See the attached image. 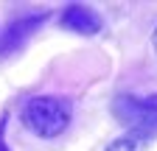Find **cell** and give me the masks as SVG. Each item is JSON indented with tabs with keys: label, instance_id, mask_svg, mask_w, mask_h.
Masks as SVG:
<instances>
[{
	"label": "cell",
	"instance_id": "cell-1",
	"mask_svg": "<svg viewBox=\"0 0 157 151\" xmlns=\"http://www.w3.org/2000/svg\"><path fill=\"white\" fill-rule=\"evenodd\" d=\"M70 101L56 95H36L23 106V123L39 137H56L70 123Z\"/></svg>",
	"mask_w": 157,
	"mask_h": 151
},
{
	"label": "cell",
	"instance_id": "cell-2",
	"mask_svg": "<svg viewBox=\"0 0 157 151\" xmlns=\"http://www.w3.org/2000/svg\"><path fill=\"white\" fill-rule=\"evenodd\" d=\"M112 115L129 129V134L140 140L157 134V95H118L112 101Z\"/></svg>",
	"mask_w": 157,
	"mask_h": 151
},
{
	"label": "cell",
	"instance_id": "cell-3",
	"mask_svg": "<svg viewBox=\"0 0 157 151\" xmlns=\"http://www.w3.org/2000/svg\"><path fill=\"white\" fill-rule=\"evenodd\" d=\"M59 25L73 31V34H82V36H93L104 28V20L98 17V11H93L90 6H67L59 17Z\"/></svg>",
	"mask_w": 157,
	"mask_h": 151
},
{
	"label": "cell",
	"instance_id": "cell-4",
	"mask_svg": "<svg viewBox=\"0 0 157 151\" xmlns=\"http://www.w3.org/2000/svg\"><path fill=\"white\" fill-rule=\"evenodd\" d=\"M143 143H146V140L135 137V134H124V137L112 140L107 151H143Z\"/></svg>",
	"mask_w": 157,
	"mask_h": 151
},
{
	"label": "cell",
	"instance_id": "cell-5",
	"mask_svg": "<svg viewBox=\"0 0 157 151\" xmlns=\"http://www.w3.org/2000/svg\"><path fill=\"white\" fill-rule=\"evenodd\" d=\"M3 134H6V118L0 120V151H9V145H6V137H3Z\"/></svg>",
	"mask_w": 157,
	"mask_h": 151
},
{
	"label": "cell",
	"instance_id": "cell-6",
	"mask_svg": "<svg viewBox=\"0 0 157 151\" xmlns=\"http://www.w3.org/2000/svg\"><path fill=\"white\" fill-rule=\"evenodd\" d=\"M151 42H154V50H157V28H154V34H151Z\"/></svg>",
	"mask_w": 157,
	"mask_h": 151
}]
</instances>
